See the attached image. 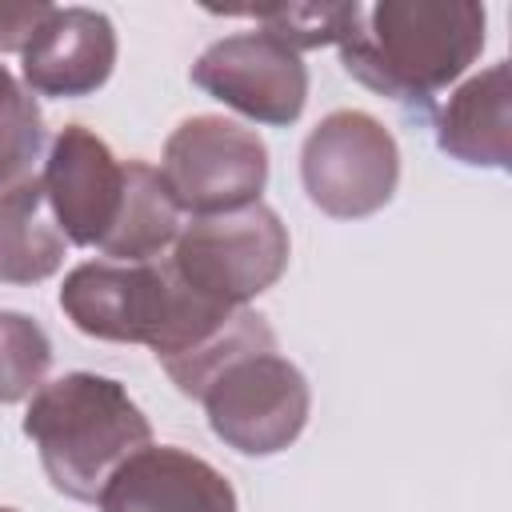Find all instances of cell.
<instances>
[{
    "label": "cell",
    "instance_id": "ac0fdd59",
    "mask_svg": "<svg viewBox=\"0 0 512 512\" xmlns=\"http://www.w3.org/2000/svg\"><path fill=\"white\" fill-rule=\"evenodd\" d=\"M40 152H44V116L36 96L20 84L0 104V196L36 176Z\"/></svg>",
    "mask_w": 512,
    "mask_h": 512
},
{
    "label": "cell",
    "instance_id": "7c38bea8",
    "mask_svg": "<svg viewBox=\"0 0 512 512\" xmlns=\"http://www.w3.org/2000/svg\"><path fill=\"white\" fill-rule=\"evenodd\" d=\"M436 144L444 156L468 168L512 164V68L508 60L488 64L468 76L440 108H436Z\"/></svg>",
    "mask_w": 512,
    "mask_h": 512
},
{
    "label": "cell",
    "instance_id": "ba28073f",
    "mask_svg": "<svg viewBox=\"0 0 512 512\" xmlns=\"http://www.w3.org/2000/svg\"><path fill=\"white\" fill-rule=\"evenodd\" d=\"M192 84L256 124H296L308 104V68L300 52L272 32H236L208 44L192 64Z\"/></svg>",
    "mask_w": 512,
    "mask_h": 512
},
{
    "label": "cell",
    "instance_id": "6da1fadb",
    "mask_svg": "<svg viewBox=\"0 0 512 512\" xmlns=\"http://www.w3.org/2000/svg\"><path fill=\"white\" fill-rule=\"evenodd\" d=\"M484 32L488 12L476 0H380L360 12L340 60L364 88L428 112L476 64Z\"/></svg>",
    "mask_w": 512,
    "mask_h": 512
},
{
    "label": "cell",
    "instance_id": "3957f363",
    "mask_svg": "<svg viewBox=\"0 0 512 512\" xmlns=\"http://www.w3.org/2000/svg\"><path fill=\"white\" fill-rule=\"evenodd\" d=\"M24 436L36 444L52 488L68 500L92 504L108 476L132 452L152 444V424L120 380L68 372L28 400Z\"/></svg>",
    "mask_w": 512,
    "mask_h": 512
},
{
    "label": "cell",
    "instance_id": "5bb4252c",
    "mask_svg": "<svg viewBox=\"0 0 512 512\" xmlns=\"http://www.w3.org/2000/svg\"><path fill=\"white\" fill-rule=\"evenodd\" d=\"M64 236L48 212L40 176L0 196V284H40L64 264Z\"/></svg>",
    "mask_w": 512,
    "mask_h": 512
},
{
    "label": "cell",
    "instance_id": "e0dca14e",
    "mask_svg": "<svg viewBox=\"0 0 512 512\" xmlns=\"http://www.w3.org/2000/svg\"><path fill=\"white\" fill-rule=\"evenodd\" d=\"M364 4H272V8H256L248 12L264 32H272L280 44H288L292 52H308V48H324V44H344L356 24H360Z\"/></svg>",
    "mask_w": 512,
    "mask_h": 512
},
{
    "label": "cell",
    "instance_id": "9c48e42d",
    "mask_svg": "<svg viewBox=\"0 0 512 512\" xmlns=\"http://www.w3.org/2000/svg\"><path fill=\"white\" fill-rule=\"evenodd\" d=\"M48 212L68 244L100 248L108 236L120 196H124V160L84 124H64L48 148L40 176Z\"/></svg>",
    "mask_w": 512,
    "mask_h": 512
},
{
    "label": "cell",
    "instance_id": "8fae6325",
    "mask_svg": "<svg viewBox=\"0 0 512 512\" xmlns=\"http://www.w3.org/2000/svg\"><path fill=\"white\" fill-rule=\"evenodd\" d=\"M116 68V28L96 8H56L20 52L28 92L76 100L108 84Z\"/></svg>",
    "mask_w": 512,
    "mask_h": 512
},
{
    "label": "cell",
    "instance_id": "9a60e30c",
    "mask_svg": "<svg viewBox=\"0 0 512 512\" xmlns=\"http://www.w3.org/2000/svg\"><path fill=\"white\" fill-rule=\"evenodd\" d=\"M264 348H276V332L268 328V320H264L260 312H252V308H236L232 320H228L216 336H208L200 348H192L188 356L168 360V364H160V368L168 372V380H172L184 396L200 400V392L208 388V380H212L220 368H228L232 360H240V356H248V352H264Z\"/></svg>",
    "mask_w": 512,
    "mask_h": 512
},
{
    "label": "cell",
    "instance_id": "52a82bcc",
    "mask_svg": "<svg viewBox=\"0 0 512 512\" xmlns=\"http://www.w3.org/2000/svg\"><path fill=\"white\" fill-rule=\"evenodd\" d=\"M160 180L180 212H236L256 204L268 184V144L236 120L188 116L164 140Z\"/></svg>",
    "mask_w": 512,
    "mask_h": 512
},
{
    "label": "cell",
    "instance_id": "8992f818",
    "mask_svg": "<svg viewBox=\"0 0 512 512\" xmlns=\"http://www.w3.org/2000/svg\"><path fill=\"white\" fill-rule=\"evenodd\" d=\"M300 180L308 200L332 220H364L380 212L400 184L396 136L360 108L328 112L300 148Z\"/></svg>",
    "mask_w": 512,
    "mask_h": 512
},
{
    "label": "cell",
    "instance_id": "2e32d148",
    "mask_svg": "<svg viewBox=\"0 0 512 512\" xmlns=\"http://www.w3.org/2000/svg\"><path fill=\"white\" fill-rule=\"evenodd\" d=\"M52 340L28 312L0 308V404L32 400L48 384Z\"/></svg>",
    "mask_w": 512,
    "mask_h": 512
},
{
    "label": "cell",
    "instance_id": "ffe728a7",
    "mask_svg": "<svg viewBox=\"0 0 512 512\" xmlns=\"http://www.w3.org/2000/svg\"><path fill=\"white\" fill-rule=\"evenodd\" d=\"M16 88H20V84H16V80H12V72H8L4 64H0V104H4V100H8V96H12Z\"/></svg>",
    "mask_w": 512,
    "mask_h": 512
},
{
    "label": "cell",
    "instance_id": "30bf717a",
    "mask_svg": "<svg viewBox=\"0 0 512 512\" xmlns=\"http://www.w3.org/2000/svg\"><path fill=\"white\" fill-rule=\"evenodd\" d=\"M96 504L100 512H240L228 476L176 444L132 452L108 476Z\"/></svg>",
    "mask_w": 512,
    "mask_h": 512
},
{
    "label": "cell",
    "instance_id": "d6986e66",
    "mask_svg": "<svg viewBox=\"0 0 512 512\" xmlns=\"http://www.w3.org/2000/svg\"><path fill=\"white\" fill-rule=\"evenodd\" d=\"M52 4L32 0V4H0V52H24L32 32L48 20Z\"/></svg>",
    "mask_w": 512,
    "mask_h": 512
},
{
    "label": "cell",
    "instance_id": "7a4b0ae2",
    "mask_svg": "<svg viewBox=\"0 0 512 512\" xmlns=\"http://www.w3.org/2000/svg\"><path fill=\"white\" fill-rule=\"evenodd\" d=\"M60 308L84 336L108 344H144L160 364L200 348L236 312L192 292L172 272L168 256L144 264H76L60 284Z\"/></svg>",
    "mask_w": 512,
    "mask_h": 512
},
{
    "label": "cell",
    "instance_id": "4fadbf2b",
    "mask_svg": "<svg viewBox=\"0 0 512 512\" xmlns=\"http://www.w3.org/2000/svg\"><path fill=\"white\" fill-rule=\"evenodd\" d=\"M180 228H184L180 208L168 196V188L160 180V168H152L148 160H128L124 164L120 212H116L108 236L100 240V252L108 260H120V264L160 260L164 252H172Z\"/></svg>",
    "mask_w": 512,
    "mask_h": 512
},
{
    "label": "cell",
    "instance_id": "44dd1931",
    "mask_svg": "<svg viewBox=\"0 0 512 512\" xmlns=\"http://www.w3.org/2000/svg\"><path fill=\"white\" fill-rule=\"evenodd\" d=\"M0 512H16V508H0Z\"/></svg>",
    "mask_w": 512,
    "mask_h": 512
},
{
    "label": "cell",
    "instance_id": "5b68a950",
    "mask_svg": "<svg viewBox=\"0 0 512 512\" xmlns=\"http://www.w3.org/2000/svg\"><path fill=\"white\" fill-rule=\"evenodd\" d=\"M208 428L240 456H276L292 448L312 412L308 376L276 348L248 352L220 368L200 392Z\"/></svg>",
    "mask_w": 512,
    "mask_h": 512
},
{
    "label": "cell",
    "instance_id": "277c9868",
    "mask_svg": "<svg viewBox=\"0 0 512 512\" xmlns=\"http://www.w3.org/2000/svg\"><path fill=\"white\" fill-rule=\"evenodd\" d=\"M292 256V240L276 208L264 200L244 204L236 212L192 216L172 244V272L200 296L224 308H248L260 292H268Z\"/></svg>",
    "mask_w": 512,
    "mask_h": 512
}]
</instances>
